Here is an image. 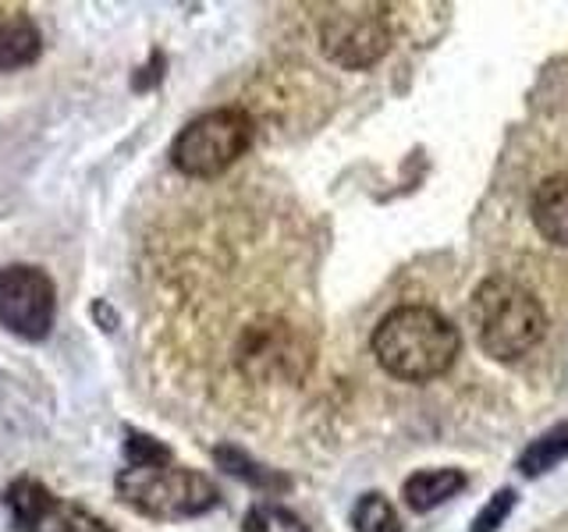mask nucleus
Segmentation results:
<instances>
[{"label": "nucleus", "mask_w": 568, "mask_h": 532, "mask_svg": "<svg viewBox=\"0 0 568 532\" xmlns=\"http://www.w3.org/2000/svg\"><path fill=\"white\" fill-rule=\"evenodd\" d=\"M462 337L444 313L430 306H398L373 330V355L395 380L426 383L444 377L458 359Z\"/></svg>", "instance_id": "f257e3e1"}, {"label": "nucleus", "mask_w": 568, "mask_h": 532, "mask_svg": "<svg viewBox=\"0 0 568 532\" xmlns=\"http://www.w3.org/2000/svg\"><path fill=\"white\" fill-rule=\"evenodd\" d=\"M476 345L497 362H519L544 341L547 313L540 298L511 277H487L469 298Z\"/></svg>", "instance_id": "f03ea898"}, {"label": "nucleus", "mask_w": 568, "mask_h": 532, "mask_svg": "<svg viewBox=\"0 0 568 532\" xmlns=\"http://www.w3.org/2000/svg\"><path fill=\"white\" fill-rule=\"evenodd\" d=\"M114 490L132 511L156 522H182L217 508L221 493L203 472H192L171 461V454L153 461H129L114 479Z\"/></svg>", "instance_id": "7ed1b4c3"}, {"label": "nucleus", "mask_w": 568, "mask_h": 532, "mask_svg": "<svg viewBox=\"0 0 568 532\" xmlns=\"http://www.w3.org/2000/svg\"><path fill=\"white\" fill-rule=\"evenodd\" d=\"M256 139V121L245 106H217L192 117L171 146V164L185 177L224 174Z\"/></svg>", "instance_id": "20e7f679"}, {"label": "nucleus", "mask_w": 568, "mask_h": 532, "mask_svg": "<svg viewBox=\"0 0 568 532\" xmlns=\"http://www.w3.org/2000/svg\"><path fill=\"white\" fill-rule=\"evenodd\" d=\"M313 362L306 337L288 319L260 316L245 324L235 345V366L253 383H298Z\"/></svg>", "instance_id": "39448f33"}, {"label": "nucleus", "mask_w": 568, "mask_h": 532, "mask_svg": "<svg viewBox=\"0 0 568 532\" xmlns=\"http://www.w3.org/2000/svg\"><path fill=\"white\" fill-rule=\"evenodd\" d=\"M390 47V25L377 4H342L320 22V50L348 71L377 64Z\"/></svg>", "instance_id": "423d86ee"}, {"label": "nucleus", "mask_w": 568, "mask_h": 532, "mask_svg": "<svg viewBox=\"0 0 568 532\" xmlns=\"http://www.w3.org/2000/svg\"><path fill=\"white\" fill-rule=\"evenodd\" d=\"M53 313H58V288L47 270L29 263L0 270V327L26 341H43L53 327Z\"/></svg>", "instance_id": "0eeeda50"}, {"label": "nucleus", "mask_w": 568, "mask_h": 532, "mask_svg": "<svg viewBox=\"0 0 568 532\" xmlns=\"http://www.w3.org/2000/svg\"><path fill=\"white\" fill-rule=\"evenodd\" d=\"M4 504L18 532H114L97 514L47 490L40 479H14L4 490Z\"/></svg>", "instance_id": "6e6552de"}, {"label": "nucleus", "mask_w": 568, "mask_h": 532, "mask_svg": "<svg viewBox=\"0 0 568 532\" xmlns=\"http://www.w3.org/2000/svg\"><path fill=\"white\" fill-rule=\"evenodd\" d=\"M43 32L22 8H0V71H18L40 61Z\"/></svg>", "instance_id": "1a4fd4ad"}, {"label": "nucleus", "mask_w": 568, "mask_h": 532, "mask_svg": "<svg viewBox=\"0 0 568 532\" xmlns=\"http://www.w3.org/2000/svg\"><path fill=\"white\" fill-rule=\"evenodd\" d=\"M532 224L537 231L561 248H568V171L550 174L532 195Z\"/></svg>", "instance_id": "9d476101"}, {"label": "nucleus", "mask_w": 568, "mask_h": 532, "mask_svg": "<svg viewBox=\"0 0 568 532\" xmlns=\"http://www.w3.org/2000/svg\"><path fill=\"white\" fill-rule=\"evenodd\" d=\"M462 490H466V475L458 469H423L405 479L402 497L413 511H434Z\"/></svg>", "instance_id": "9b49d317"}, {"label": "nucleus", "mask_w": 568, "mask_h": 532, "mask_svg": "<svg viewBox=\"0 0 568 532\" xmlns=\"http://www.w3.org/2000/svg\"><path fill=\"white\" fill-rule=\"evenodd\" d=\"M561 458H568V422H561L555 430H547L544 437L532 440L519 458V469L526 475H540L547 469H555Z\"/></svg>", "instance_id": "f8f14e48"}, {"label": "nucleus", "mask_w": 568, "mask_h": 532, "mask_svg": "<svg viewBox=\"0 0 568 532\" xmlns=\"http://www.w3.org/2000/svg\"><path fill=\"white\" fill-rule=\"evenodd\" d=\"M352 525L355 532H402L398 511L390 508L384 493H363L352 511Z\"/></svg>", "instance_id": "ddd939ff"}, {"label": "nucleus", "mask_w": 568, "mask_h": 532, "mask_svg": "<svg viewBox=\"0 0 568 532\" xmlns=\"http://www.w3.org/2000/svg\"><path fill=\"white\" fill-rule=\"evenodd\" d=\"M242 532H310V529L284 504H253L245 514Z\"/></svg>", "instance_id": "4468645a"}, {"label": "nucleus", "mask_w": 568, "mask_h": 532, "mask_svg": "<svg viewBox=\"0 0 568 532\" xmlns=\"http://www.w3.org/2000/svg\"><path fill=\"white\" fill-rule=\"evenodd\" d=\"M213 458L221 461V469L239 475V479H248L253 487H284V479H277L274 472H263L260 466L248 454H242L239 448H217L213 451Z\"/></svg>", "instance_id": "2eb2a0df"}, {"label": "nucleus", "mask_w": 568, "mask_h": 532, "mask_svg": "<svg viewBox=\"0 0 568 532\" xmlns=\"http://www.w3.org/2000/svg\"><path fill=\"white\" fill-rule=\"evenodd\" d=\"M515 508V490H497L494 501L476 514L473 522V532H494L497 525H501L508 519V511Z\"/></svg>", "instance_id": "dca6fc26"}]
</instances>
